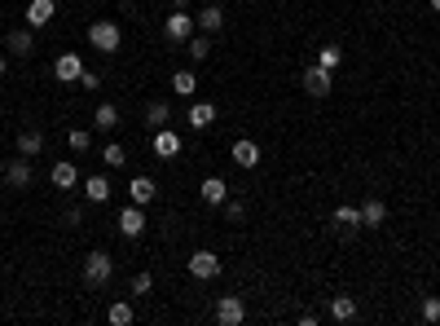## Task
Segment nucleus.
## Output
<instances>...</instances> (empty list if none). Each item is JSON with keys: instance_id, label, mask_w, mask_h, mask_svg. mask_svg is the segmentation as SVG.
I'll return each instance as SVG.
<instances>
[{"instance_id": "nucleus-1", "label": "nucleus", "mask_w": 440, "mask_h": 326, "mask_svg": "<svg viewBox=\"0 0 440 326\" xmlns=\"http://www.w3.org/2000/svg\"><path fill=\"white\" fill-rule=\"evenodd\" d=\"M88 44L101 49V54H119V44H123L119 22H115V18H97L93 27H88Z\"/></svg>"}, {"instance_id": "nucleus-2", "label": "nucleus", "mask_w": 440, "mask_h": 326, "mask_svg": "<svg viewBox=\"0 0 440 326\" xmlns=\"http://www.w3.org/2000/svg\"><path fill=\"white\" fill-rule=\"evenodd\" d=\"M111 278H115V260L106 252H88L84 256V282L88 287H106Z\"/></svg>"}, {"instance_id": "nucleus-3", "label": "nucleus", "mask_w": 440, "mask_h": 326, "mask_svg": "<svg viewBox=\"0 0 440 326\" xmlns=\"http://www.w3.org/2000/svg\"><path fill=\"white\" fill-rule=\"evenodd\" d=\"M194 27H198V22H194V14H185V9H172V14L163 18V36L176 40V44H185V40L194 36Z\"/></svg>"}, {"instance_id": "nucleus-4", "label": "nucleus", "mask_w": 440, "mask_h": 326, "mask_svg": "<svg viewBox=\"0 0 440 326\" xmlns=\"http://www.w3.org/2000/svg\"><path fill=\"white\" fill-rule=\"evenodd\" d=\"M300 84H304V93H308V97H330V88H334L330 71H326V66H317V62L304 71V80H300Z\"/></svg>"}, {"instance_id": "nucleus-5", "label": "nucleus", "mask_w": 440, "mask_h": 326, "mask_svg": "<svg viewBox=\"0 0 440 326\" xmlns=\"http://www.w3.org/2000/svg\"><path fill=\"white\" fill-rule=\"evenodd\" d=\"M185 265H190V273H194L198 282H207V278H220V256H216V252H207V247H203V252H194Z\"/></svg>"}, {"instance_id": "nucleus-6", "label": "nucleus", "mask_w": 440, "mask_h": 326, "mask_svg": "<svg viewBox=\"0 0 440 326\" xmlns=\"http://www.w3.org/2000/svg\"><path fill=\"white\" fill-rule=\"evenodd\" d=\"M242 317H247V305L238 295H220L216 300V322L220 326H242Z\"/></svg>"}, {"instance_id": "nucleus-7", "label": "nucleus", "mask_w": 440, "mask_h": 326, "mask_svg": "<svg viewBox=\"0 0 440 326\" xmlns=\"http://www.w3.org/2000/svg\"><path fill=\"white\" fill-rule=\"evenodd\" d=\"M5 185L9 190H27L31 185V159L27 155H18V159L5 163Z\"/></svg>"}, {"instance_id": "nucleus-8", "label": "nucleus", "mask_w": 440, "mask_h": 326, "mask_svg": "<svg viewBox=\"0 0 440 326\" xmlns=\"http://www.w3.org/2000/svg\"><path fill=\"white\" fill-rule=\"evenodd\" d=\"M119 234H123V238H141V234H145V212H141L137 203H128V208L119 212Z\"/></svg>"}, {"instance_id": "nucleus-9", "label": "nucleus", "mask_w": 440, "mask_h": 326, "mask_svg": "<svg viewBox=\"0 0 440 326\" xmlns=\"http://www.w3.org/2000/svg\"><path fill=\"white\" fill-rule=\"evenodd\" d=\"M53 75L62 84H80V75H84V62H80V54H62L58 62H53Z\"/></svg>"}, {"instance_id": "nucleus-10", "label": "nucleus", "mask_w": 440, "mask_h": 326, "mask_svg": "<svg viewBox=\"0 0 440 326\" xmlns=\"http://www.w3.org/2000/svg\"><path fill=\"white\" fill-rule=\"evenodd\" d=\"M185 123H190L194 133H207V128L216 123V106H212V102H194V106L185 111Z\"/></svg>"}, {"instance_id": "nucleus-11", "label": "nucleus", "mask_w": 440, "mask_h": 326, "mask_svg": "<svg viewBox=\"0 0 440 326\" xmlns=\"http://www.w3.org/2000/svg\"><path fill=\"white\" fill-rule=\"evenodd\" d=\"M357 212H361V230H379V225L387 220V203H383V198H366Z\"/></svg>"}, {"instance_id": "nucleus-12", "label": "nucleus", "mask_w": 440, "mask_h": 326, "mask_svg": "<svg viewBox=\"0 0 440 326\" xmlns=\"http://www.w3.org/2000/svg\"><path fill=\"white\" fill-rule=\"evenodd\" d=\"M198 198H203L207 208H220L225 198H229V185H225V177H207V181L198 185Z\"/></svg>"}, {"instance_id": "nucleus-13", "label": "nucleus", "mask_w": 440, "mask_h": 326, "mask_svg": "<svg viewBox=\"0 0 440 326\" xmlns=\"http://www.w3.org/2000/svg\"><path fill=\"white\" fill-rule=\"evenodd\" d=\"M53 14H58L53 0H31V5H27V27H31V31H36V27H48Z\"/></svg>"}, {"instance_id": "nucleus-14", "label": "nucleus", "mask_w": 440, "mask_h": 326, "mask_svg": "<svg viewBox=\"0 0 440 326\" xmlns=\"http://www.w3.org/2000/svg\"><path fill=\"white\" fill-rule=\"evenodd\" d=\"M48 181H53L58 190H75V185H80V172H75V163H71V159H62V163L48 168Z\"/></svg>"}, {"instance_id": "nucleus-15", "label": "nucleus", "mask_w": 440, "mask_h": 326, "mask_svg": "<svg viewBox=\"0 0 440 326\" xmlns=\"http://www.w3.org/2000/svg\"><path fill=\"white\" fill-rule=\"evenodd\" d=\"M5 49H9L14 58H31V54H36V40H31V27H18V31H9Z\"/></svg>"}, {"instance_id": "nucleus-16", "label": "nucleus", "mask_w": 440, "mask_h": 326, "mask_svg": "<svg viewBox=\"0 0 440 326\" xmlns=\"http://www.w3.org/2000/svg\"><path fill=\"white\" fill-rule=\"evenodd\" d=\"M229 155H234V163H238V168H247V172H251L255 163H260V146H255L251 137H242V141H234V150H229Z\"/></svg>"}, {"instance_id": "nucleus-17", "label": "nucleus", "mask_w": 440, "mask_h": 326, "mask_svg": "<svg viewBox=\"0 0 440 326\" xmlns=\"http://www.w3.org/2000/svg\"><path fill=\"white\" fill-rule=\"evenodd\" d=\"M154 194H159V185H154L150 177H133L128 181V198H133L137 208H145V203H154Z\"/></svg>"}, {"instance_id": "nucleus-18", "label": "nucleus", "mask_w": 440, "mask_h": 326, "mask_svg": "<svg viewBox=\"0 0 440 326\" xmlns=\"http://www.w3.org/2000/svg\"><path fill=\"white\" fill-rule=\"evenodd\" d=\"M194 22H198L207 36H216V31L225 27V9H220V5H207V9H198V14H194Z\"/></svg>"}, {"instance_id": "nucleus-19", "label": "nucleus", "mask_w": 440, "mask_h": 326, "mask_svg": "<svg viewBox=\"0 0 440 326\" xmlns=\"http://www.w3.org/2000/svg\"><path fill=\"white\" fill-rule=\"evenodd\" d=\"M176 150H180V137H176L172 128L154 133V155H159V159H176Z\"/></svg>"}, {"instance_id": "nucleus-20", "label": "nucleus", "mask_w": 440, "mask_h": 326, "mask_svg": "<svg viewBox=\"0 0 440 326\" xmlns=\"http://www.w3.org/2000/svg\"><path fill=\"white\" fill-rule=\"evenodd\" d=\"M93 123H97L101 133H115L119 123H123V119H119V106H111V102H101V106L93 111Z\"/></svg>"}, {"instance_id": "nucleus-21", "label": "nucleus", "mask_w": 440, "mask_h": 326, "mask_svg": "<svg viewBox=\"0 0 440 326\" xmlns=\"http://www.w3.org/2000/svg\"><path fill=\"white\" fill-rule=\"evenodd\" d=\"M14 150H18V155H27V159H31V155H40V150H44V133H36V128H22Z\"/></svg>"}, {"instance_id": "nucleus-22", "label": "nucleus", "mask_w": 440, "mask_h": 326, "mask_svg": "<svg viewBox=\"0 0 440 326\" xmlns=\"http://www.w3.org/2000/svg\"><path fill=\"white\" fill-rule=\"evenodd\" d=\"M84 198H88V203H106V198H111V181L101 177V172H97V177H84Z\"/></svg>"}, {"instance_id": "nucleus-23", "label": "nucleus", "mask_w": 440, "mask_h": 326, "mask_svg": "<svg viewBox=\"0 0 440 326\" xmlns=\"http://www.w3.org/2000/svg\"><path fill=\"white\" fill-rule=\"evenodd\" d=\"M330 220H334V230H344V234H348V230H361V212H357V208H348V203L334 208V212H330Z\"/></svg>"}, {"instance_id": "nucleus-24", "label": "nucleus", "mask_w": 440, "mask_h": 326, "mask_svg": "<svg viewBox=\"0 0 440 326\" xmlns=\"http://www.w3.org/2000/svg\"><path fill=\"white\" fill-rule=\"evenodd\" d=\"M172 93H176V97H194V93H198V75H194V71H176V75H172Z\"/></svg>"}, {"instance_id": "nucleus-25", "label": "nucleus", "mask_w": 440, "mask_h": 326, "mask_svg": "<svg viewBox=\"0 0 440 326\" xmlns=\"http://www.w3.org/2000/svg\"><path fill=\"white\" fill-rule=\"evenodd\" d=\"M330 317H334V322H352V317H357V300H352V295H334V300H330Z\"/></svg>"}, {"instance_id": "nucleus-26", "label": "nucleus", "mask_w": 440, "mask_h": 326, "mask_svg": "<svg viewBox=\"0 0 440 326\" xmlns=\"http://www.w3.org/2000/svg\"><path fill=\"white\" fill-rule=\"evenodd\" d=\"M185 54H190V62H207V58H212V40H207V31L185 40Z\"/></svg>"}, {"instance_id": "nucleus-27", "label": "nucleus", "mask_w": 440, "mask_h": 326, "mask_svg": "<svg viewBox=\"0 0 440 326\" xmlns=\"http://www.w3.org/2000/svg\"><path fill=\"white\" fill-rule=\"evenodd\" d=\"M145 119H150V128H168V119H172V106L154 97V102L145 106Z\"/></svg>"}, {"instance_id": "nucleus-28", "label": "nucleus", "mask_w": 440, "mask_h": 326, "mask_svg": "<svg viewBox=\"0 0 440 326\" xmlns=\"http://www.w3.org/2000/svg\"><path fill=\"white\" fill-rule=\"evenodd\" d=\"M101 163H106V168H123L128 163V150L119 141H106V146H101Z\"/></svg>"}, {"instance_id": "nucleus-29", "label": "nucleus", "mask_w": 440, "mask_h": 326, "mask_svg": "<svg viewBox=\"0 0 440 326\" xmlns=\"http://www.w3.org/2000/svg\"><path fill=\"white\" fill-rule=\"evenodd\" d=\"M106 322L111 326H128V322H133V305H128V300H115V305L106 309Z\"/></svg>"}, {"instance_id": "nucleus-30", "label": "nucleus", "mask_w": 440, "mask_h": 326, "mask_svg": "<svg viewBox=\"0 0 440 326\" xmlns=\"http://www.w3.org/2000/svg\"><path fill=\"white\" fill-rule=\"evenodd\" d=\"M66 146L75 150V155H84V150L93 146V133H88V128H71V133H66Z\"/></svg>"}, {"instance_id": "nucleus-31", "label": "nucleus", "mask_w": 440, "mask_h": 326, "mask_svg": "<svg viewBox=\"0 0 440 326\" xmlns=\"http://www.w3.org/2000/svg\"><path fill=\"white\" fill-rule=\"evenodd\" d=\"M339 62H344V49H339V44H326L322 54H317V66H326V71H334Z\"/></svg>"}, {"instance_id": "nucleus-32", "label": "nucleus", "mask_w": 440, "mask_h": 326, "mask_svg": "<svg viewBox=\"0 0 440 326\" xmlns=\"http://www.w3.org/2000/svg\"><path fill=\"white\" fill-rule=\"evenodd\" d=\"M419 313H423V322H440V295H427Z\"/></svg>"}, {"instance_id": "nucleus-33", "label": "nucleus", "mask_w": 440, "mask_h": 326, "mask_svg": "<svg viewBox=\"0 0 440 326\" xmlns=\"http://www.w3.org/2000/svg\"><path fill=\"white\" fill-rule=\"evenodd\" d=\"M225 216H229V220H242V216H247V203H238V198H225Z\"/></svg>"}, {"instance_id": "nucleus-34", "label": "nucleus", "mask_w": 440, "mask_h": 326, "mask_svg": "<svg viewBox=\"0 0 440 326\" xmlns=\"http://www.w3.org/2000/svg\"><path fill=\"white\" fill-rule=\"evenodd\" d=\"M80 88H88V93H97V88H101V75L84 66V75H80Z\"/></svg>"}, {"instance_id": "nucleus-35", "label": "nucleus", "mask_w": 440, "mask_h": 326, "mask_svg": "<svg viewBox=\"0 0 440 326\" xmlns=\"http://www.w3.org/2000/svg\"><path fill=\"white\" fill-rule=\"evenodd\" d=\"M150 287H154L150 273H137V278H133V295H150Z\"/></svg>"}, {"instance_id": "nucleus-36", "label": "nucleus", "mask_w": 440, "mask_h": 326, "mask_svg": "<svg viewBox=\"0 0 440 326\" xmlns=\"http://www.w3.org/2000/svg\"><path fill=\"white\" fill-rule=\"evenodd\" d=\"M172 9H190V0H172Z\"/></svg>"}, {"instance_id": "nucleus-37", "label": "nucleus", "mask_w": 440, "mask_h": 326, "mask_svg": "<svg viewBox=\"0 0 440 326\" xmlns=\"http://www.w3.org/2000/svg\"><path fill=\"white\" fill-rule=\"evenodd\" d=\"M5 66H9V58H5V54H0V75H5Z\"/></svg>"}, {"instance_id": "nucleus-38", "label": "nucleus", "mask_w": 440, "mask_h": 326, "mask_svg": "<svg viewBox=\"0 0 440 326\" xmlns=\"http://www.w3.org/2000/svg\"><path fill=\"white\" fill-rule=\"evenodd\" d=\"M431 9H436V14H440V0H431Z\"/></svg>"}]
</instances>
